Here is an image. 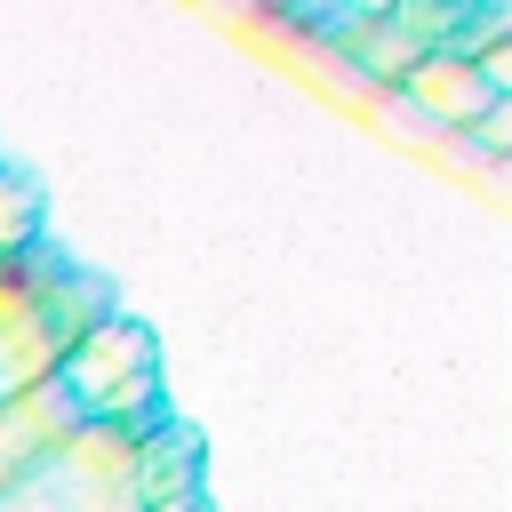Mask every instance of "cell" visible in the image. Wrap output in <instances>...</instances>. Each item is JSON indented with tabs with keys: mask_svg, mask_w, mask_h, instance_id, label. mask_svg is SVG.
<instances>
[{
	"mask_svg": "<svg viewBox=\"0 0 512 512\" xmlns=\"http://www.w3.org/2000/svg\"><path fill=\"white\" fill-rule=\"evenodd\" d=\"M72 432H80V408L56 392V376L24 400H0V488H16L32 464H48Z\"/></svg>",
	"mask_w": 512,
	"mask_h": 512,
	"instance_id": "cell-4",
	"label": "cell"
},
{
	"mask_svg": "<svg viewBox=\"0 0 512 512\" xmlns=\"http://www.w3.org/2000/svg\"><path fill=\"white\" fill-rule=\"evenodd\" d=\"M56 392L80 408V424H112L128 440H144V424L160 416V344L144 320L104 312L64 360H56Z\"/></svg>",
	"mask_w": 512,
	"mask_h": 512,
	"instance_id": "cell-2",
	"label": "cell"
},
{
	"mask_svg": "<svg viewBox=\"0 0 512 512\" xmlns=\"http://www.w3.org/2000/svg\"><path fill=\"white\" fill-rule=\"evenodd\" d=\"M112 312L104 280L64 264L48 240L16 248L0 264V400H24L56 376V360Z\"/></svg>",
	"mask_w": 512,
	"mask_h": 512,
	"instance_id": "cell-1",
	"label": "cell"
},
{
	"mask_svg": "<svg viewBox=\"0 0 512 512\" xmlns=\"http://www.w3.org/2000/svg\"><path fill=\"white\" fill-rule=\"evenodd\" d=\"M0 264H8V256H0Z\"/></svg>",
	"mask_w": 512,
	"mask_h": 512,
	"instance_id": "cell-6",
	"label": "cell"
},
{
	"mask_svg": "<svg viewBox=\"0 0 512 512\" xmlns=\"http://www.w3.org/2000/svg\"><path fill=\"white\" fill-rule=\"evenodd\" d=\"M0 512H144V440L80 424L48 464L0 488Z\"/></svg>",
	"mask_w": 512,
	"mask_h": 512,
	"instance_id": "cell-3",
	"label": "cell"
},
{
	"mask_svg": "<svg viewBox=\"0 0 512 512\" xmlns=\"http://www.w3.org/2000/svg\"><path fill=\"white\" fill-rule=\"evenodd\" d=\"M408 88H416V104H432L448 128L480 120L488 104H504V88H496L488 72H472V64H448V72H440V64H416V80H408Z\"/></svg>",
	"mask_w": 512,
	"mask_h": 512,
	"instance_id": "cell-5",
	"label": "cell"
}]
</instances>
